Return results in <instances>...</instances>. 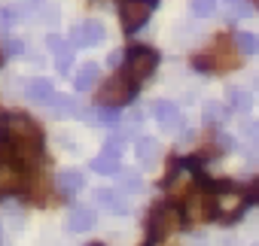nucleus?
Masks as SVG:
<instances>
[{
  "label": "nucleus",
  "mask_w": 259,
  "mask_h": 246,
  "mask_svg": "<svg viewBox=\"0 0 259 246\" xmlns=\"http://www.w3.org/2000/svg\"><path fill=\"white\" fill-rule=\"evenodd\" d=\"M253 4H256V10H259V0H253Z\"/></svg>",
  "instance_id": "obj_36"
},
{
  "label": "nucleus",
  "mask_w": 259,
  "mask_h": 246,
  "mask_svg": "<svg viewBox=\"0 0 259 246\" xmlns=\"http://www.w3.org/2000/svg\"><path fill=\"white\" fill-rule=\"evenodd\" d=\"M37 7H43V0H22V4H19V13H34Z\"/></svg>",
  "instance_id": "obj_31"
},
{
  "label": "nucleus",
  "mask_w": 259,
  "mask_h": 246,
  "mask_svg": "<svg viewBox=\"0 0 259 246\" xmlns=\"http://www.w3.org/2000/svg\"><path fill=\"white\" fill-rule=\"evenodd\" d=\"M253 201H259V179L253 182Z\"/></svg>",
  "instance_id": "obj_34"
},
{
  "label": "nucleus",
  "mask_w": 259,
  "mask_h": 246,
  "mask_svg": "<svg viewBox=\"0 0 259 246\" xmlns=\"http://www.w3.org/2000/svg\"><path fill=\"white\" fill-rule=\"evenodd\" d=\"M201 115H204V121H226L229 118V106L223 103V100H207L204 103V109H201Z\"/></svg>",
  "instance_id": "obj_21"
},
{
  "label": "nucleus",
  "mask_w": 259,
  "mask_h": 246,
  "mask_svg": "<svg viewBox=\"0 0 259 246\" xmlns=\"http://www.w3.org/2000/svg\"><path fill=\"white\" fill-rule=\"evenodd\" d=\"M46 46L55 52V64H58V70L64 73V70L73 64V46H70V43H64V40H61V37H55V34L46 40Z\"/></svg>",
  "instance_id": "obj_13"
},
{
  "label": "nucleus",
  "mask_w": 259,
  "mask_h": 246,
  "mask_svg": "<svg viewBox=\"0 0 259 246\" xmlns=\"http://www.w3.org/2000/svg\"><path fill=\"white\" fill-rule=\"evenodd\" d=\"M119 182H122V189L125 192H141V176L135 173V170H125V173H119Z\"/></svg>",
  "instance_id": "obj_27"
},
{
  "label": "nucleus",
  "mask_w": 259,
  "mask_h": 246,
  "mask_svg": "<svg viewBox=\"0 0 259 246\" xmlns=\"http://www.w3.org/2000/svg\"><path fill=\"white\" fill-rule=\"evenodd\" d=\"M55 182H58V192H64V195H76V192L82 189V182H85V179H82V173H79V170H61Z\"/></svg>",
  "instance_id": "obj_19"
},
{
  "label": "nucleus",
  "mask_w": 259,
  "mask_h": 246,
  "mask_svg": "<svg viewBox=\"0 0 259 246\" xmlns=\"http://www.w3.org/2000/svg\"><path fill=\"white\" fill-rule=\"evenodd\" d=\"M92 170L95 173H119V155H113V152H101L98 158H92Z\"/></svg>",
  "instance_id": "obj_20"
},
{
  "label": "nucleus",
  "mask_w": 259,
  "mask_h": 246,
  "mask_svg": "<svg viewBox=\"0 0 259 246\" xmlns=\"http://www.w3.org/2000/svg\"><path fill=\"white\" fill-rule=\"evenodd\" d=\"M250 4L247 0H223V19L226 22H241V19H247L250 16Z\"/></svg>",
  "instance_id": "obj_18"
},
{
  "label": "nucleus",
  "mask_w": 259,
  "mask_h": 246,
  "mask_svg": "<svg viewBox=\"0 0 259 246\" xmlns=\"http://www.w3.org/2000/svg\"><path fill=\"white\" fill-rule=\"evenodd\" d=\"M98 204L104 207V210H110V213H128V201L119 195V192H113V189H98Z\"/></svg>",
  "instance_id": "obj_16"
},
{
  "label": "nucleus",
  "mask_w": 259,
  "mask_h": 246,
  "mask_svg": "<svg viewBox=\"0 0 259 246\" xmlns=\"http://www.w3.org/2000/svg\"><path fill=\"white\" fill-rule=\"evenodd\" d=\"M159 0H119V22L125 34H135L147 25V19L156 13Z\"/></svg>",
  "instance_id": "obj_3"
},
{
  "label": "nucleus",
  "mask_w": 259,
  "mask_h": 246,
  "mask_svg": "<svg viewBox=\"0 0 259 246\" xmlns=\"http://www.w3.org/2000/svg\"><path fill=\"white\" fill-rule=\"evenodd\" d=\"M89 246H101V243H89Z\"/></svg>",
  "instance_id": "obj_37"
},
{
  "label": "nucleus",
  "mask_w": 259,
  "mask_h": 246,
  "mask_svg": "<svg viewBox=\"0 0 259 246\" xmlns=\"http://www.w3.org/2000/svg\"><path fill=\"white\" fill-rule=\"evenodd\" d=\"M153 115H156V121L165 131H180L183 128V115H180V109L171 100H156L153 103Z\"/></svg>",
  "instance_id": "obj_9"
},
{
  "label": "nucleus",
  "mask_w": 259,
  "mask_h": 246,
  "mask_svg": "<svg viewBox=\"0 0 259 246\" xmlns=\"http://www.w3.org/2000/svg\"><path fill=\"white\" fill-rule=\"evenodd\" d=\"M107 61H110V67H116V64H119V61H122V55H119V52H113V55H110V58H107Z\"/></svg>",
  "instance_id": "obj_32"
},
{
  "label": "nucleus",
  "mask_w": 259,
  "mask_h": 246,
  "mask_svg": "<svg viewBox=\"0 0 259 246\" xmlns=\"http://www.w3.org/2000/svg\"><path fill=\"white\" fill-rule=\"evenodd\" d=\"M101 40H104V25L95 22V19L79 22V25L73 28V34H70V43H73V46H98Z\"/></svg>",
  "instance_id": "obj_8"
},
{
  "label": "nucleus",
  "mask_w": 259,
  "mask_h": 246,
  "mask_svg": "<svg viewBox=\"0 0 259 246\" xmlns=\"http://www.w3.org/2000/svg\"><path fill=\"white\" fill-rule=\"evenodd\" d=\"M229 100H232V106H235L238 112H250V106H253V94H250L247 88H241V85L229 88Z\"/></svg>",
  "instance_id": "obj_22"
},
{
  "label": "nucleus",
  "mask_w": 259,
  "mask_h": 246,
  "mask_svg": "<svg viewBox=\"0 0 259 246\" xmlns=\"http://www.w3.org/2000/svg\"><path fill=\"white\" fill-rule=\"evenodd\" d=\"M4 52H7V55H22V52H25V43H22V40H7V43H4Z\"/></svg>",
  "instance_id": "obj_29"
},
{
  "label": "nucleus",
  "mask_w": 259,
  "mask_h": 246,
  "mask_svg": "<svg viewBox=\"0 0 259 246\" xmlns=\"http://www.w3.org/2000/svg\"><path fill=\"white\" fill-rule=\"evenodd\" d=\"M192 13L198 16V19H207V16H213V10H217V0H192Z\"/></svg>",
  "instance_id": "obj_26"
},
{
  "label": "nucleus",
  "mask_w": 259,
  "mask_h": 246,
  "mask_svg": "<svg viewBox=\"0 0 259 246\" xmlns=\"http://www.w3.org/2000/svg\"><path fill=\"white\" fill-rule=\"evenodd\" d=\"M235 43H238V49H241L244 55H259V37H256V34L241 31V34L235 37Z\"/></svg>",
  "instance_id": "obj_25"
},
{
  "label": "nucleus",
  "mask_w": 259,
  "mask_h": 246,
  "mask_svg": "<svg viewBox=\"0 0 259 246\" xmlns=\"http://www.w3.org/2000/svg\"><path fill=\"white\" fill-rule=\"evenodd\" d=\"M210 213H213V207H210V201H207L201 192H192V195L186 198V216H189L192 222H204V219H210Z\"/></svg>",
  "instance_id": "obj_11"
},
{
  "label": "nucleus",
  "mask_w": 259,
  "mask_h": 246,
  "mask_svg": "<svg viewBox=\"0 0 259 246\" xmlns=\"http://www.w3.org/2000/svg\"><path fill=\"white\" fill-rule=\"evenodd\" d=\"M0 64H4V55H0Z\"/></svg>",
  "instance_id": "obj_38"
},
{
  "label": "nucleus",
  "mask_w": 259,
  "mask_h": 246,
  "mask_svg": "<svg viewBox=\"0 0 259 246\" xmlns=\"http://www.w3.org/2000/svg\"><path fill=\"white\" fill-rule=\"evenodd\" d=\"M153 246H180V243H171V240H156Z\"/></svg>",
  "instance_id": "obj_33"
},
{
  "label": "nucleus",
  "mask_w": 259,
  "mask_h": 246,
  "mask_svg": "<svg viewBox=\"0 0 259 246\" xmlns=\"http://www.w3.org/2000/svg\"><path fill=\"white\" fill-rule=\"evenodd\" d=\"M192 67H198V70H235L238 67V55L232 52L229 40H217V46L207 55H195L192 58Z\"/></svg>",
  "instance_id": "obj_5"
},
{
  "label": "nucleus",
  "mask_w": 259,
  "mask_h": 246,
  "mask_svg": "<svg viewBox=\"0 0 259 246\" xmlns=\"http://www.w3.org/2000/svg\"><path fill=\"white\" fill-rule=\"evenodd\" d=\"M159 67V52L150 49V46H135L128 49V58H125V73L135 85H141L144 79L153 76V70Z\"/></svg>",
  "instance_id": "obj_2"
},
{
  "label": "nucleus",
  "mask_w": 259,
  "mask_h": 246,
  "mask_svg": "<svg viewBox=\"0 0 259 246\" xmlns=\"http://www.w3.org/2000/svg\"><path fill=\"white\" fill-rule=\"evenodd\" d=\"M10 28H13V16L7 10H0V34H7Z\"/></svg>",
  "instance_id": "obj_30"
},
{
  "label": "nucleus",
  "mask_w": 259,
  "mask_h": 246,
  "mask_svg": "<svg viewBox=\"0 0 259 246\" xmlns=\"http://www.w3.org/2000/svg\"><path fill=\"white\" fill-rule=\"evenodd\" d=\"M0 246H4V234H0Z\"/></svg>",
  "instance_id": "obj_35"
},
{
  "label": "nucleus",
  "mask_w": 259,
  "mask_h": 246,
  "mask_svg": "<svg viewBox=\"0 0 259 246\" xmlns=\"http://www.w3.org/2000/svg\"><path fill=\"white\" fill-rule=\"evenodd\" d=\"M135 152H138V161L141 164H156L159 155H162V146H159L156 137H141L138 146H135Z\"/></svg>",
  "instance_id": "obj_15"
},
{
  "label": "nucleus",
  "mask_w": 259,
  "mask_h": 246,
  "mask_svg": "<svg viewBox=\"0 0 259 246\" xmlns=\"http://www.w3.org/2000/svg\"><path fill=\"white\" fill-rule=\"evenodd\" d=\"M25 94H28V100H31V103H52L55 88H52V82H49V79H31V82L25 85Z\"/></svg>",
  "instance_id": "obj_12"
},
{
  "label": "nucleus",
  "mask_w": 259,
  "mask_h": 246,
  "mask_svg": "<svg viewBox=\"0 0 259 246\" xmlns=\"http://www.w3.org/2000/svg\"><path fill=\"white\" fill-rule=\"evenodd\" d=\"M92 225H95V210H92V207H73V210H70V216H67V228H70V231L82 234V231H89Z\"/></svg>",
  "instance_id": "obj_14"
},
{
  "label": "nucleus",
  "mask_w": 259,
  "mask_h": 246,
  "mask_svg": "<svg viewBox=\"0 0 259 246\" xmlns=\"http://www.w3.org/2000/svg\"><path fill=\"white\" fill-rule=\"evenodd\" d=\"M49 106L55 109V115H79V103L73 97H67V94H55Z\"/></svg>",
  "instance_id": "obj_23"
},
{
  "label": "nucleus",
  "mask_w": 259,
  "mask_h": 246,
  "mask_svg": "<svg viewBox=\"0 0 259 246\" xmlns=\"http://www.w3.org/2000/svg\"><path fill=\"white\" fill-rule=\"evenodd\" d=\"M244 207H247V195L238 192V189H220V195L213 198V213L226 222L238 219L244 213Z\"/></svg>",
  "instance_id": "obj_7"
},
{
  "label": "nucleus",
  "mask_w": 259,
  "mask_h": 246,
  "mask_svg": "<svg viewBox=\"0 0 259 246\" xmlns=\"http://www.w3.org/2000/svg\"><path fill=\"white\" fill-rule=\"evenodd\" d=\"M132 91H135V82L128 79V73H113V76L101 85L98 103H104V106H122V103L132 100Z\"/></svg>",
  "instance_id": "obj_4"
},
{
  "label": "nucleus",
  "mask_w": 259,
  "mask_h": 246,
  "mask_svg": "<svg viewBox=\"0 0 259 246\" xmlns=\"http://www.w3.org/2000/svg\"><path fill=\"white\" fill-rule=\"evenodd\" d=\"M25 186V173H22V167L16 164V158H10V161H0V192H19Z\"/></svg>",
  "instance_id": "obj_10"
},
{
  "label": "nucleus",
  "mask_w": 259,
  "mask_h": 246,
  "mask_svg": "<svg viewBox=\"0 0 259 246\" xmlns=\"http://www.w3.org/2000/svg\"><path fill=\"white\" fill-rule=\"evenodd\" d=\"M92 118L98 121V125H104V128H116V125H119V112H116V106H104V103L92 112Z\"/></svg>",
  "instance_id": "obj_24"
},
{
  "label": "nucleus",
  "mask_w": 259,
  "mask_h": 246,
  "mask_svg": "<svg viewBox=\"0 0 259 246\" xmlns=\"http://www.w3.org/2000/svg\"><path fill=\"white\" fill-rule=\"evenodd\" d=\"M98 64L95 61H89V64H82L79 70H76V76H73V85H76V91H89L95 82H98Z\"/></svg>",
  "instance_id": "obj_17"
},
{
  "label": "nucleus",
  "mask_w": 259,
  "mask_h": 246,
  "mask_svg": "<svg viewBox=\"0 0 259 246\" xmlns=\"http://www.w3.org/2000/svg\"><path fill=\"white\" fill-rule=\"evenodd\" d=\"M241 137H244L247 143H250V140L256 143V140H259V121H244V125H241Z\"/></svg>",
  "instance_id": "obj_28"
},
{
  "label": "nucleus",
  "mask_w": 259,
  "mask_h": 246,
  "mask_svg": "<svg viewBox=\"0 0 259 246\" xmlns=\"http://www.w3.org/2000/svg\"><path fill=\"white\" fill-rule=\"evenodd\" d=\"M180 225H183L180 213H177L171 204H159V207L150 213L147 231H150V240H165V237H168V234H174Z\"/></svg>",
  "instance_id": "obj_6"
},
{
  "label": "nucleus",
  "mask_w": 259,
  "mask_h": 246,
  "mask_svg": "<svg viewBox=\"0 0 259 246\" xmlns=\"http://www.w3.org/2000/svg\"><path fill=\"white\" fill-rule=\"evenodd\" d=\"M4 131L13 137L16 143V155L22 161H37L40 152H43V131L34 118L28 115H4Z\"/></svg>",
  "instance_id": "obj_1"
}]
</instances>
